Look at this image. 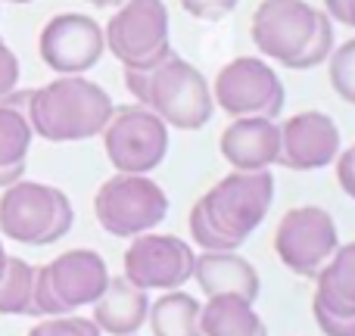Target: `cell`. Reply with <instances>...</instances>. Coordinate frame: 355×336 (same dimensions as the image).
<instances>
[{
	"mask_svg": "<svg viewBox=\"0 0 355 336\" xmlns=\"http://www.w3.org/2000/svg\"><path fill=\"white\" fill-rule=\"evenodd\" d=\"M112 97L85 75H56L50 85L28 91V122L35 137L50 143H78L100 137L112 118Z\"/></svg>",
	"mask_w": 355,
	"mask_h": 336,
	"instance_id": "cell-1",
	"label": "cell"
},
{
	"mask_svg": "<svg viewBox=\"0 0 355 336\" xmlns=\"http://www.w3.org/2000/svg\"><path fill=\"white\" fill-rule=\"evenodd\" d=\"M125 87L135 103L153 109L175 131L206 128L215 112L206 75L175 50L153 69H125Z\"/></svg>",
	"mask_w": 355,
	"mask_h": 336,
	"instance_id": "cell-2",
	"label": "cell"
},
{
	"mask_svg": "<svg viewBox=\"0 0 355 336\" xmlns=\"http://www.w3.org/2000/svg\"><path fill=\"white\" fill-rule=\"evenodd\" d=\"M75 224L72 200L60 187L19 177L0 193V237L22 246L60 243Z\"/></svg>",
	"mask_w": 355,
	"mask_h": 336,
	"instance_id": "cell-3",
	"label": "cell"
},
{
	"mask_svg": "<svg viewBox=\"0 0 355 336\" xmlns=\"http://www.w3.org/2000/svg\"><path fill=\"white\" fill-rule=\"evenodd\" d=\"M110 283L106 258L94 249H69L53 262L35 268L31 318H56L94 306Z\"/></svg>",
	"mask_w": 355,
	"mask_h": 336,
	"instance_id": "cell-4",
	"label": "cell"
},
{
	"mask_svg": "<svg viewBox=\"0 0 355 336\" xmlns=\"http://www.w3.org/2000/svg\"><path fill=\"white\" fill-rule=\"evenodd\" d=\"M97 224L112 237L131 240L137 233H150L166 221L168 193L150 175H125L116 171L100 184L94 196Z\"/></svg>",
	"mask_w": 355,
	"mask_h": 336,
	"instance_id": "cell-5",
	"label": "cell"
},
{
	"mask_svg": "<svg viewBox=\"0 0 355 336\" xmlns=\"http://www.w3.org/2000/svg\"><path fill=\"white\" fill-rule=\"evenodd\" d=\"M166 0H125L103 25L106 50L122 69H153L172 53Z\"/></svg>",
	"mask_w": 355,
	"mask_h": 336,
	"instance_id": "cell-6",
	"label": "cell"
},
{
	"mask_svg": "<svg viewBox=\"0 0 355 336\" xmlns=\"http://www.w3.org/2000/svg\"><path fill=\"white\" fill-rule=\"evenodd\" d=\"M271 202H275V175L271 168L262 171H227L218 184L202 193L200 206L206 215L225 231L237 246L250 240L265 221Z\"/></svg>",
	"mask_w": 355,
	"mask_h": 336,
	"instance_id": "cell-7",
	"label": "cell"
},
{
	"mask_svg": "<svg viewBox=\"0 0 355 336\" xmlns=\"http://www.w3.org/2000/svg\"><path fill=\"white\" fill-rule=\"evenodd\" d=\"M168 125L153 109L141 103L116 106L112 118L103 128V150L110 156L112 168L125 175H150L166 162L168 156Z\"/></svg>",
	"mask_w": 355,
	"mask_h": 336,
	"instance_id": "cell-8",
	"label": "cell"
},
{
	"mask_svg": "<svg viewBox=\"0 0 355 336\" xmlns=\"http://www.w3.org/2000/svg\"><path fill=\"white\" fill-rule=\"evenodd\" d=\"M215 109L227 112L231 118L240 116H265L277 118L287 103L277 72L262 56H237L227 66L218 69L212 81Z\"/></svg>",
	"mask_w": 355,
	"mask_h": 336,
	"instance_id": "cell-9",
	"label": "cell"
},
{
	"mask_svg": "<svg viewBox=\"0 0 355 336\" xmlns=\"http://www.w3.org/2000/svg\"><path fill=\"white\" fill-rule=\"evenodd\" d=\"M340 246L337 221L321 206H296L284 212L275 231V252L296 277H318Z\"/></svg>",
	"mask_w": 355,
	"mask_h": 336,
	"instance_id": "cell-10",
	"label": "cell"
},
{
	"mask_svg": "<svg viewBox=\"0 0 355 336\" xmlns=\"http://www.w3.org/2000/svg\"><path fill=\"white\" fill-rule=\"evenodd\" d=\"M196 252L172 233H137L125 249V277L141 290H181L193 277Z\"/></svg>",
	"mask_w": 355,
	"mask_h": 336,
	"instance_id": "cell-11",
	"label": "cell"
},
{
	"mask_svg": "<svg viewBox=\"0 0 355 336\" xmlns=\"http://www.w3.org/2000/svg\"><path fill=\"white\" fill-rule=\"evenodd\" d=\"M37 53L56 75H85L103 60V25L87 12H60L41 28Z\"/></svg>",
	"mask_w": 355,
	"mask_h": 336,
	"instance_id": "cell-12",
	"label": "cell"
},
{
	"mask_svg": "<svg viewBox=\"0 0 355 336\" xmlns=\"http://www.w3.org/2000/svg\"><path fill=\"white\" fill-rule=\"evenodd\" d=\"M318 10L309 0H262L252 12L250 35L262 60L290 66L309 44Z\"/></svg>",
	"mask_w": 355,
	"mask_h": 336,
	"instance_id": "cell-13",
	"label": "cell"
},
{
	"mask_svg": "<svg viewBox=\"0 0 355 336\" xmlns=\"http://www.w3.org/2000/svg\"><path fill=\"white\" fill-rule=\"evenodd\" d=\"M343 150L340 125L327 112L306 109L290 116L281 125V156L277 166L290 171H321L331 168Z\"/></svg>",
	"mask_w": 355,
	"mask_h": 336,
	"instance_id": "cell-14",
	"label": "cell"
},
{
	"mask_svg": "<svg viewBox=\"0 0 355 336\" xmlns=\"http://www.w3.org/2000/svg\"><path fill=\"white\" fill-rule=\"evenodd\" d=\"M221 156L234 171H262L277 166L281 156V125L265 116H240L231 118L218 141Z\"/></svg>",
	"mask_w": 355,
	"mask_h": 336,
	"instance_id": "cell-15",
	"label": "cell"
},
{
	"mask_svg": "<svg viewBox=\"0 0 355 336\" xmlns=\"http://www.w3.org/2000/svg\"><path fill=\"white\" fill-rule=\"evenodd\" d=\"M190 281L200 283V290L206 296L231 293L246 302H256L259 293H262V281H259L256 265L240 256L237 249L200 252L193 262V277Z\"/></svg>",
	"mask_w": 355,
	"mask_h": 336,
	"instance_id": "cell-16",
	"label": "cell"
},
{
	"mask_svg": "<svg viewBox=\"0 0 355 336\" xmlns=\"http://www.w3.org/2000/svg\"><path fill=\"white\" fill-rule=\"evenodd\" d=\"M150 315V296L147 290L135 287L128 277H110V283L103 287L100 299L94 302V324L100 327V333L110 336H135L141 333V327L147 324Z\"/></svg>",
	"mask_w": 355,
	"mask_h": 336,
	"instance_id": "cell-17",
	"label": "cell"
},
{
	"mask_svg": "<svg viewBox=\"0 0 355 336\" xmlns=\"http://www.w3.org/2000/svg\"><path fill=\"white\" fill-rule=\"evenodd\" d=\"M262 327L265 321L259 318L256 302H246L231 293L206 296V306L200 308L202 336H256Z\"/></svg>",
	"mask_w": 355,
	"mask_h": 336,
	"instance_id": "cell-18",
	"label": "cell"
},
{
	"mask_svg": "<svg viewBox=\"0 0 355 336\" xmlns=\"http://www.w3.org/2000/svg\"><path fill=\"white\" fill-rule=\"evenodd\" d=\"M337 315H355V240L340 243L315 277V299Z\"/></svg>",
	"mask_w": 355,
	"mask_h": 336,
	"instance_id": "cell-19",
	"label": "cell"
},
{
	"mask_svg": "<svg viewBox=\"0 0 355 336\" xmlns=\"http://www.w3.org/2000/svg\"><path fill=\"white\" fill-rule=\"evenodd\" d=\"M28 91H12L0 100V168H25L28 150L35 141L28 112Z\"/></svg>",
	"mask_w": 355,
	"mask_h": 336,
	"instance_id": "cell-20",
	"label": "cell"
},
{
	"mask_svg": "<svg viewBox=\"0 0 355 336\" xmlns=\"http://www.w3.org/2000/svg\"><path fill=\"white\" fill-rule=\"evenodd\" d=\"M200 308V302L184 290H166L156 302H150L147 324L153 336H202Z\"/></svg>",
	"mask_w": 355,
	"mask_h": 336,
	"instance_id": "cell-21",
	"label": "cell"
},
{
	"mask_svg": "<svg viewBox=\"0 0 355 336\" xmlns=\"http://www.w3.org/2000/svg\"><path fill=\"white\" fill-rule=\"evenodd\" d=\"M35 299V265L25 258L10 256L0 274V315H28Z\"/></svg>",
	"mask_w": 355,
	"mask_h": 336,
	"instance_id": "cell-22",
	"label": "cell"
},
{
	"mask_svg": "<svg viewBox=\"0 0 355 336\" xmlns=\"http://www.w3.org/2000/svg\"><path fill=\"white\" fill-rule=\"evenodd\" d=\"M327 81L343 103L355 106V37L334 47L327 56Z\"/></svg>",
	"mask_w": 355,
	"mask_h": 336,
	"instance_id": "cell-23",
	"label": "cell"
},
{
	"mask_svg": "<svg viewBox=\"0 0 355 336\" xmlns=\"http://www.w3.org/2000/svg\"><path fill=\"white\" fill-rule=\"evenodd\" d=\"M331 53H334V22L324 10H318V22H315L312 37H309V44L302 47V53L296 56L287 69H293V72H306V69L324 66Z\"/></svg>",
	"mask_w": 355,
	"mask_h": 336,
	"instance_id": "cell-24",
	"label": "cell"
},
{
	"mask_svg": "<svg viewBox=\"0 0 355 336\" xmlns=\"http://www.w3.org/2000/svg\"><path fill=\"white\" fill-rule=\"evenodd\" d=\"M190 237H193V243L200 246L202 252L240 249V246L234 243V240L227 237L225 231H218V224H215V221L206 215V209L200 206V200H196V206L190 209Z\"/></svg>",
	"mask_w": 355,
	"mask_h": 336,
	"instance_id": "cell-25",
	"label": "cell"
},
{
	"mask_svg": "<svg viewBox=\"0 0 355 336\" xmlns=\"http://www.w3.org/2000/svg\"><path fill=\"white\" fill-rule=\"evenodd\" d=\"M28 336H103L100 327L91 318L81 315H56V318H44L41 324H35Z\"/></svg>",
	"mask_w": 355,
	"mask_h": 336,
	"instance_id": "cell-26",
	"label": "cell"
},
{
	"mask_svg": "<svg viewBox=\"0 0 355 336\" xmlns=\"http://www.w3.org/2000/svg\"><path fill=\"white\" fill-rule=\"evenodd\" d=\"M315 324L324 336H355V315H337L324 308L321 302H312Z\"/></svg>",
	"mask_w": 355,
	"mask_h": 336,
	"instance_id": "cell-27",
	"label": "cell"
},
{
	"mask_svg": "<svg viewBox=\"0 0 355 336\" xmlns=\"http://www.w3.org/2000/svg\"><path fill=\"white\" fill-rule=\"evenodd\" d=\"M178 3L184 6L187 16L200 19V22H218L237 10L240 0H178Z\"/></svg>",
	"mask_w": 355,
	"mask_h": 336,
	"instance_id": "cell-28",
	"label": "cell"
},
{
	"mask_svg": "<svg viewBox=\"0 0 355 336\" xmlns=\"http://www.w3.org/2000/svg\"><path fill=\"white\" fill-rule=\"evenodd\" d=\"M19 85V56L0 41V100L12 94Z\"/></svg>",
	"mask_w": 355,
	"mask_h": 336,
	"instance_id": "cell-29",
	"label": "cell"
},
{
	"mask_svg": "<svg viewBox=\"0 0 355 336\" xmlns=\"http://www.w3.org/2000/svg\"><path fill=\"white\" fill-rule=\"evenodd\" d=\"M334 166H337V181H340V187H343V193L349 196V200H355V143L349 150H340Z\"/></svg>",
	"mask_w": 355,
	"mask_h": 336,
	"instance_id": "cell-30",
	"label": "cell"
},
{
	"mask_svg": "<svg viewBox=\"0 0 355 336\" xmlns=\"http://www.w3.org/2000/svg\"><path fill=\"white\" fill-rule=\"evenodd\" d=\"M324 12L334 25H346L355 31V0H324Z\"/></svg>",
	"mask_w": 355,
	"mask_h": 336,
	"instance_id": "cell-31",
	"label": "cell"
},
{
	"mask_svg": "<svg viewBox=\"0 0 355 336\" xmlns=\"http://www.w3.org/2000/svg\"><path fill=\"white\" fill-rule=\"evenodd\" d=\"M19 177H25V168H0V190L16 184Z\"/></svg>",
	"mask_w": 355,
	"mask_h": 336,
	"instance_id": "cell-32",
	"label": "cell"
},
{
	"mask_svg": "<svg viewBox=\"0 0 355 336\" xmlns=\"http://www.w3.org/2000/svg\"><path fill=\"white\" fill-rule=\"evenodd\" d=\"M91 6H97V10H119V6L125 3V0H87Z\"/></svg>",
	"mask_w": 355,
	"mask_h": 336,
	"instance_id": "cell-33",
	"label": "cell"
},
{
	"mask_svg": "<svg viewBox=\"0 0 355 336\" xmlns=\"http://www.w3.org/2000/svg\"><path fill=\"white\" fill-rule=\"evenodd\" d=\"M6 258H10V252L3 249V237H0V274H3V268H6Z\"/></svg>",
	"mask_w": 355,
	"mask_h": 336,
	"instance_id": "cell-34",
	"label": "cell"
},
{
	"mask_svg": "<svg viewBox=\"0 0 355 336\" xmlns=\"http://www.w3.org/2000/svg\"><path fill=\"white\" fill-rule=\"evenodd\" d=\"M6 3H31V0H6Z\"/></svg>",
	"mask_w": 355,
	"mask_h": 336,
	"instance_id": "cell-35",
	"label": "cell"
},
{
	"mask_svg": "<svg viewBox=\"0 0 355 336\" xmlns=\"http://www.w3.org/2000/svg\"><path fill=\"white\" fill-rule=\"evenodd\" d=\"M256 336H268V327H262V330H259Z\"/></svg>",
	"mask_w": 355,
	"mask_h": 336,
	"instance_id": "cell-36",
	"label": "cell"
},
{
	"mask_svg": "<svg viewBox=\"0 0 355 336\" xmlns=\"http://www.w3.org/2000/svg\"><path fill=\"white\" fill-rule=\"evenodd\" d=\"M135 336H137V333H135Z\"/></svg>",
	"mask_w": 355,
	"mask_h": 336,
	"instance_id": "cell-37",
	"label": "cell"
}]
</instances>
